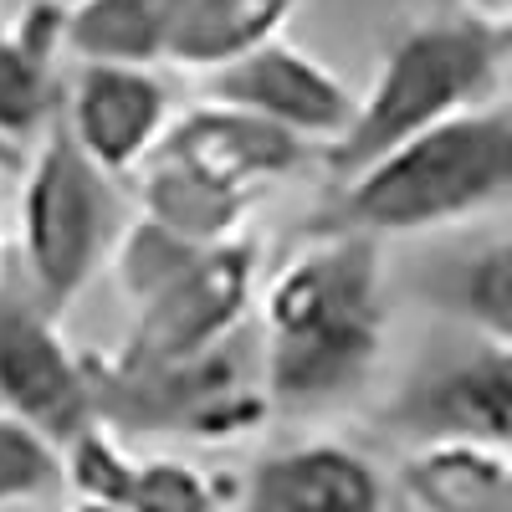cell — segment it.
<instances>
[{"instance_id": "18", "label": "cell", "mask_w": 512, "mask_h": 512, "mask_svg": "<svg viewBox=\"0 0 512 512\" xmlns=\"http://www.w3.org/2000/svg\"><path fill=\"white\" fill-rule=\"evenodd\" d=\"M507 456L466 441H425L405 461V492L420 512H497Z\"/></svg>"}, {"instance_id": "1", "label": "cell", "mask_w": 512, "mask_h": 512, "mask_svg": "<svg viewBox=\"0 0 512 512\" xmlns=\"http://www.w3.org/2000/svg\"><path fill=\"white\" fill-rule=\"evenodd\" d=\"M384 241L313 226L308 246L262 292V384L272 410L349 405L384 354Z\"/></svg>"}, {"instance_id": "2", "label": "cell", "mask_w": 512, "mask_h": 512, "mask_svg": "<svg viewBox=\"0 0 512 512\" xmlns=\"http://www.w3.org/2000/svg\"><path fill=\"white\" fill-rule=\"evenodd\" d=\"M502 200H512V98H482L338 180L333 205L313 226L384 241L456 226Z\"/></svg>"}, {"instance_id": "22", "label": "cell", "mask_w": 512, "mask_h": 512, "mask_svg": "<svg viewBox=\"0 0 512 512\" xmlns=\"http://www.w3.org/2000/svg\"><path fill=\"white\" fill-rule=\"evenodd\" d=\"M466 6V26H477L482 36L502 41V47H512V0H461Z\"/></svg>"}, {"instance_id": "16", "label": "cell", "mask_w": 512, "mask_h": 512, "mask_svg": "<svg viewBox=\"0 0 512 512\" xmlns=\"http://www.w3.org/2000/svg\"><path fill=\"white\" fill-rule=\"evenodd\" d=\"M139 175H144L139 180L144 216L159 221L164 231L185 236V241H200V246L241 236V226L251 216V200H256V195H241V190H226L216 180L195 175V169H185L175 159H159V154H149L139 164Z\"/></svg>"}, {"instance_id": "5", "label": "cell", "mask_w": 512, "mask_h": 512, "mask_svg": "<svg viewBox=\"0 0 512 512\" xmlns=\"http://www.w3.org/2000/svg\"><path fill=\"white\" fill-rule=\"evenodd\" d=\"M502 41L482 36L466 21H420L400 31L384 52L369 93L354 98V118L333 144H323V164L333 180L359 175L364 164L390 154L410 134L431 128L461 108L482 103L497 88Z\"/></svg>"}, {"instance_id": "25", "label": "cell", "mask_w": 512, "mask_h": 512, "mask_svg": "<svg viewBox=\"0 0 512 512\" xmlns=\"http://www.w3.org/2000/svg\"><path fill=\"white\" fill-rule=\"evenodd\" d=\"M0 164H21V149H16V144H6V139H0Z\"/></svg>"}, {"instance_id": "10", "label": "cell", "mask_w": 512, "mask_h": 512, "mask_svg": "<svg viewBox=\"0 0 512 512\" xmlns=\"http://www.w3.org/2000/svg\"><path fill=\"white\" fill-rule=\"evenodd\" d=\"M72 139L88 149L113 180H128L154 154L169 123V88L149 67L123 62H77L57 103Z\"/></svg>"}, {"instance_id": "12", "label": "cell", "mask_w": 512, "mask_h": 512, "mask_svg": "<svg viewBox=\"0 0 512 512\" xmlns=\"http://www.w3.org/2000/svg\"><path fill=\"white\" fill-rule=\"evenodd\" d=\"M236 512H390L374 461L344 441H297L246 472Z\"/></svg>"}, {"instance_id": "8", "label": "cell", "mask_w": 512, "mask_h": 512, "mask_svg": "<svg viewBox=\"0 0 512 512\" xmlns=\"http://www.w3.org/2000/svg\"><path fill=\"white\" fill-rule=\"evenodd\" d=\"M62 318L31 292L16 262L0 267V410L26 420L52 446L93 425L82 354L62 338Z\"/></svg>"}, {"instance_id": "11", "label": "cell", "mask_w": 512, "mask_h": 512, "mask_svg": "<svg viewBox=\"0 0 512 512\" xmlns=\"http://www.w3.org/2000/svg\"><path fill=\"white\" fill-rule=\"evenodd\" d=\"M154 154L175 159V164L195 169V175L216 180L226 190L256 195L262 185H272L282 175H297L313 149H308V139L287 134V128H277L267 118L210 98V103L180 113L175 123H164Z\"/></svg>"}, {"instance_id": "7", "label": "cell", "mask_w": 512, "mask_h": 512, "mask_svg": "<svg viewBox=\"0 0 512 512\" xmlns=\"http://www.w3.org/2000/svg\"><path fill=\"white\" fill-rule=\"evenodd\" d=\"M379 425L410 446L466 441L512 456V344L472 328L431 344L379 410Z\"/></svg>"}, {"instance_id": "20", "label": "cell", "mask_w": 512, "mask_h": 512, "mask_svg": "<svg viewBox=\"0 0 512 512\" xmlns=\"http://www.w3.org/2000/svg\"><path fill=\"white\" fill-rule=\"evenodd\" d=\"M52 492H62V451L0 410V507H26Z\"/></svg>"}, {"instance_id": "19", "label": "cell", "mask_w": 512, "mask_h": 512, "mask_svg": "<svg viewBox=\"0 0 512 512\" xmlns=\"http://www.w3.org/2000/svg\"><path fill=\"white\" fill-rule=\"evenodd\" d=\"M62 451V487L77 497V502H108V507H123L128 497V477H134V461L128 456L123 436L108 431L103 420L82 425V431L57 446Z\"/></svg>"}, {"instance_id": "6", "label": "cell", "mask_w": 512, "mask_h": 512, "mask_svg": "<svg viewBox=\"0 0 512 512\" xmlns=\"http://www.w3.org/2000/svg\"><path fill=\"white\" fill-rule=\"evenodd\" d=\"M123 231L118 180L72 139L62 113L41 128V149L21 190V256L16 267L57 318L93 282Z\"/></svg>"}, {"instance_id": "15", "label": "cell", "mask_w": 512, "mask_h": 512, "mask_svg": "<svg viewBox=\"0 0 512 512\" xmlns=\"http://www.w3.org/2000/svg\"><path fill=\"white\" fill-rule=\"evenodd\" d=\"M420 297L451 323L512 344V231L461 256H441L420 272Z\"/></svg>"}, {"instance_id": "9", "label": "cell", "mask_w": 512, "mask_h": 512, "mask_svg": "<svg viewBox=\"0 0 512 512\" xmlns=\"http://www.w3.org/2000/svg\"><path fill=\"white\" fill-rule=\"evenodd\" d=\"M210 98L267 118L308 144H333L354 118V93L344 88V77L287 41H267V47L216 67Z\"/></svg>"}, {"instance_id": "26", "label": "cell", "mask_w": 512, "mask_h": 512, "mask_svg": "<svg viewBox=\"0 0 512 512\" xmlns=\"http://www.w3.org/2000/svg\"><path fill=\"white\" fill-rule=\"evenodd\" d=\"M0 267H6V246H0Z\"/></svg>"}, {"instance_id": "17", "label": "cell", "mask_w": 512, "mask_h": 512, "mask_svg": "<svg viewBox=\"0 0 512 512\" xmlns=\"http://www.w3.org/2000/svg\"><path fill=\"white\" fill-rule=\"evenodd\" d=\"M303 0H185V16L175 26L164 62L216 72L256 47L277 41V31L292 21Z\"/></svg>"}, {"instance_id": "24", "label": "cell", "mask_w": 512, "mask_h": 512, "mask_svg": "<svg viewBox=\"0 0 512 512\" xmlns=\"http://www.w3.org/2000/svg\"><path fill=\"white\" fill-rule=\"evenodd\" d=\"M67 512H123V507H108V502H72Z\"/></svg>"}, {"instance_id": "3", "label": "cell", "mask_w": 512, "mask_h": 512, "mask_svg": "<svg viewBox=\"0 0 512 512\" xmlns=\"http://www.w3.org/2000/svg\"><path fill=\"white\" fill-rule=\"evenodd\" d=\"M113 272L134 308V328H128L118 359H190L246 328L256 287V241L231 236L200 246L139 216L113 241Z\"/></svg>"}, {"instance_id": "13", "label": "cell", "mask_w": 512, "mask_h": 512, "mask_svg": "<svg viewBox=\"0 0 512 512\" xmlns=\"http://www.w3.org/2000/svg\"><path fill=\"white\" fill-rule=\"evenodd\" d=\"M62 26H67L62 0H36L11 31H0V139L16 149L41 139V128L52 123L62 103V88L52 77Z\"/></svg>"}, {"instance_id": "27", "label": "cell", "mask_w": 512, "mask_h": 512, "mask_svg": "<svg viewBox=\"0 0 512 512\" xmlns=\"http://www.w3.org/2000/svg\"><path fill=\"white\" fill-rule=\"evenodd\" d=\"M62 6H72V0H62Z\"/></svg>"}, {"instance_id": "4", "label": "cell", "mask_w": 512, "mask_h": 512, "mask_svg": "<svg viewBox=\"0 0 512 512\" xmlns=\"http://www.w3.org/2000/svg\"><path fill=\"white\" fill-rule=\"evenodd\" d=\"M82 369L93 390V420L118 436L236 441L272 415L262 349L246 328L190 359L134 364L118 354H82Z\"/></svg>"}, {"instance_id": "14", "label": "cell", "mask_w": 512, "mask_h": 512, "mask_svg": "<svg viewBox=\"0 0 512 512\" xmlns=\"http://www.w3.org/2000/svg\"><path fill=\"white\" fill-rule=\"evenodd\" d=\"M185 16V0H72L62 47L77 62L154 67L169 57V41Z\"/></svg>"}, {"instance_id": "21", "label": "cell", "mask_w": 512, "mask_h": 512, "mask_svg": "<svg viewBox=\"0 0 512 512\" xmlns=\"http://www.w3.org/2000/svg\"><path fill=\"white\" fill-rule=\"evenodd\" d=\"M221 482L180 456H144L128 477L123 512H221Z\"/></svg>"}, {"instance_id": "23", "label": "cell", "mask_w": 512, "mask_h": 512, "mask_svg": "<svg viewBox=\"0 0 512 512\" xmlns=\"http://www.w3.org/2000/svg\"><path fill=\"white\" fill-rule=\"evenodd\" d=\"M497 512H512V456H507V477H502V507Z\"/></svg>"}]
</instances>
